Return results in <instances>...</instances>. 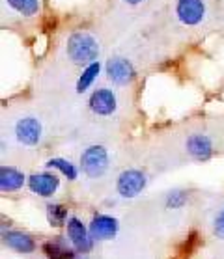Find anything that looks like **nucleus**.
I'll return each mask as SVG.
<instances>
[{"mask_svg": "<svg viewBox=\"0 0 224 259\" xmlns=\"http://www.w3.org/2000/svg\"><path fill=\"white\" fill-rule=\"evenodd\" d=\"M65 53L73 64L90 65L99 56V45H97V39L88 32H73L67 39Z\"/></svg>", "mask_w": 224, "mask_h": 259, "instance_id": "nucleus-1", "label": "nucleus"}, {"mask_svg": "<svg viewBox=\"0 0 224 259\" xmlns=\"http://www.w3.org/2000/svg\"><path fill=\"white\" fill-rule=\"evenodd\" d=\"M81 168L88 177L95 179L108 170V153L103 146H90L81 155Z\"/></svg>", "mask_w": 224, "mask_h": 259, "instance_id": "nucleus-2", "label": "nucleus"}, {"mask_svg": "<svg viewBox=\"0 0 224 259\" xmlns=\"http://www.w3.org/2000/svg\"><path fill=\"white\" fill-rule=\"evenodd\" d=\"M105 69L108 80L116 86H127L135 80V67L127 58H122V56L108 58L105 64Z\"/></svg>", "mask_w": 224, "mask_h": 259, "instance_id": "nucleus-3", "label": "nucleus"}, {"mask_svg": "<svg viewBox=\"0 0 224 259\" xmlns=\"http://www.w3.org/2000/svg\"><path fill=\"white\" fill-rule=\"evenodd\" d=\"M146 176L140 170H125L118 176L116 189L122 198H135L146 189Z\"/></svg>", "mask_w": 224, "mask_h": 259, "instance_id": "nucleus-4", "label": "nucleus"}, {"mask_svg": "<svg viewBox=\"0 0 224 259\" xmlns=\"http://www.w3.org/2000/svg\"><path fill=\"white\" fill-rule=\"evenodd\" d=\"M176 15L183 24L196 26L206 17V4L204 0H177Z\"/></svg>", "mask_w": 224, "mask_h": 259, "instance_id": "nucleus-5", "label": "nucleus"}, {"mask_svg": "<svg viewBox=\"0 0 224 259\" xmlns=\"http://www.w3.org/2000/svg\"><path fill=\"white\" fill-rule=\"evenodd\" d=\"M67 237L79 253H88L94 246V239L90 235V230L77 217H71L67 220Z\"/></svg>", "mask_w": 224, "mask_h": 259, "instance_id": "nucleus-6", "label": "nucleus"}, {"mask_svg": "<svg viewBox=\"0 0 224 259\" xmlns=\"http://www.w3.org/2000/svg\"><path fill=\"white\" fill-rule=\"evenodd\" d=\"M42 135L43 129L38 118L26 116V118H21L15 123V136L24 146H38L40 140H42Z\"/></svg>", "mask_w": 224, "mask_h": 259, "instance_id": "nucleus-7", "label": "nucleus"}, {"mask_svg": "<svg viewBox=\"0 0 224 259\" xmlns=\"http://www.w3.org/2000/svg\"><path fill=\"white\" fill-rule=\"evenodd\" d=\"M88 105H90V110L94 114H97V116H110L118 108V99H116V94L112 90L99 88L90 95Z\"/></svg>", "mask_w": 224, "mask_h": 259, "instance_id": "nucleus-8", "label": "nucleus"}, {"mask_svg": "<svg viewBox=\"0 0 224 259\" xmlns=\"http://www.w3.org/2000/svg\"><path fill=\"white\" fill-rule=\"evenodd\" d=\"M118 220L108 214H95L90 222V235L94 241H108L118 233Z\"/></svg>", "mask_w": 224, "mask_h": 259, "instance_id": "nucleus-9", "label": "nucleus"}, {"mask_svg": "<svg viewBox=\"0 0 224 259\" xmlns=\"http://www.w3.org/2000/svg\"><path fill=\"white\" fill-rule=\"evenodd\" d=\"M28 187L34 194L42 196V198H51V196L58 190L60 187V179L54 174H34V176L28 177Z\"/></svg>", "mask_w": 224, "mask_h": 259, "instance_id": "nucleus-10", "label": "nucleus"}, {"mask_svg": "<svg viewBox=\"0 0 224 259\" xmlns=\"http://www.w3.org/2000/svg\"><path fill=\"white\" fill-rule=\"evenodd\" d=\"M185 147H187V153L196 160H207L213 155V142L206 135H191Z\"/></svg>", "mask_w": 224, "mask_h": 259, "instance_id": "nucleus-11", "label": "nucleus"}, {"mask_svg": "<svg viewBox=\"0 0 224 259\" xmlns=\"http://www.w3.org/2000/svg\"><path fill=\"white\" fill-rule=\"evenodd\" d=\"M2 241L10 250L19 253H32L35 250V242L28 233L23 231H4L2 233Z\"/></svg>", "mask_w": 224, "mask_h": 259, "instance_id": "nucleus-12", "label": "nucleus"}, {"mask_svg": "<svg viewBox=\"0 0 224 259\" xmlns=\"http://www.w3.org/2000/svg\"><path fill=\"white\" fill-rule=\"evenodd\" d=\"M24 181H26V177L17 168H13V166L0 168V189H2V192H17L23 189Z\"/></svg>", "mask_w": 224, "mask_h": 259, "instance_id": "nucleus-13", "label": "nucleus"}, {"mask_svg": "<svg viewBox=\"0 0 224 259\" xmlns=\"http://www.w3.org/2000/svg\"><path fill=\"white\" fill-rule=\"evenodd\" d=\"M43 253L47 255V259H77L79 253H75V250H71L62 237H56L53 241L43 242Z\"/></svg>", "mask_w": 224, "mask_h": 259, "instance_id": "nucleus-14", "label": "nucleus"}, {"mask_svg": "<svg viewBox=\"0 0 224 259\" xmlns=\"http://www.w3.org/2000/svg\"><path fill=\"white\" fill-rule=\"evenodd\" d=\"M47 168H53V170H58L65 179H69V181H75L79 177V170L77 166L69 162V160L65 159H60V157H54V159H49L47 160Z\"/></svg>", "mask_w": 224, "mask_h": 259, "instance_id": "nucleus-15", "label": "nucleus"}, {"mask_svg": "<svg viewBox=\"0 0 224 259\" xmlns=\"http://www.w3.org/2000/svg\"><path fill=\"white\" fill-rule=\"evenodd\" d=\"M99 71H101L99 62H94V64H90V65L84 67L83 75H81L79 80H77V92L79 94H84V92H86V90L95 82V78H97V75H99Z\"/></svg>", "mask_w": 224, "mask_h": 259, "instance_id": "nucleus-16", "label": "nucleus"}, {"mask_svg": "<svg viewBox=\"0 0 224 259\" xmlns=\"http://www.w3.org/2000/svg\"><path fill=\"white\" fill-rule=\"evenodd\" d=\"M67 207L62 203H49L47 205V222L53 228H60V226L67 224Z\"/></svg>", "mask_w": 224, "mask_h": 259, "instance_id": "nucleus-17", "label": "nucleus"}, {"mask_svg": "<svg viewBox=\"0 0 224 259\" xmlns=\"http://www.w3.org/2000/svg\"><path fill=\"white\" fill-rule=\"evenodd\" d=\"M6 2L24 17H32L40 12V0H6Z\"/></svg>", "mask_w": 224, "mask_h": 259, "instance_id": "nucleus-18", "label": "nucleus"}, {"mask_svg": "<svg viewBox=\"0 0 224 259\" xmlns=\"http://www.w3.org/2000/svg\"><path fill=\"white\" fill-rule=\"evenodd\" d=\"M185 203H187V192H183V190H172L170 194L166 196L168 209H181Z\"/></svg>", "mask_w": 224, "mask_h": 259, "instance_id": "nucleus-19", "label": "nucleus"}, {"mask_svg": "<svg viewBox=\"0 0 224 259\" xmlns=\"http://www.w3.org/2000/svg\"><path fill=\"white\" fill-rule=\"evenodd\" d=\"M215 235L224 241V209L215 218Z\"/></svg>", "mask_w": 224, "mask_h": 259, "instance_id": "nucleus-20", "label": "nucleus"}, {"mask_svg": "<svg viewBox=\"0 0 224 259\" xmlns=\"http://www.w3.org/2000/svg\"><path fill=\"white\" fill-rule=\"evenodd\" d=\"M125 2H127V4H131V6H136V4H142L144 0H125Z\"/></svg>", "mask_w": 224, "mask_h": 259, "instance_id": "nucleus-21", "label": "nucleus"}]
</instances>
